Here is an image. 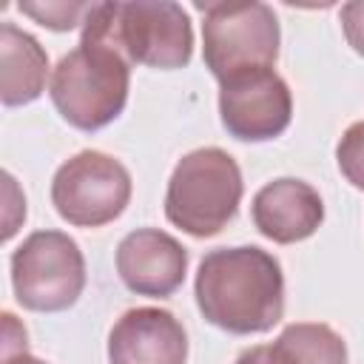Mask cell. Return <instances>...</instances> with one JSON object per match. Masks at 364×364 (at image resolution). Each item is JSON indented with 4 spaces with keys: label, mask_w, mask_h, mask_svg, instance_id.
Wrapping results in <instances>:
<instances>
[{
    "label": "cell",
    "mask_w": 364,
    "mask_h": 364,
    "mask_svg": "<svg viewBox=\"0 0 364 364\" xmlns=\"http://www.w3.org/2000/svg\"><path fill=\"white\" fill-rule=\"evenodd\" d=\"M193 296L205 321L233 336L267 333L284 313V276L273 253L242 245L205 253Z\"/></svg>",
    "instance_id": "1"
},
{
    "label": "cell",
    "mask_w": 364,
    "mask_h": 364,
    "mask_svg": "<svg viewBox=\"0 0 364 364\" xmlns=\"http://www.w3.org/2000/svg\"><path fill=\"white\" fill-rule=\"evenodd\" d=\"M117 48L131 65L182 68L193 54L191 17L179 3H94L82 37Z\"/></svg>",
    "instance_id": "2"
},
{
    "label": "cell",
    "mask_w": 364,
    "mask_h": 364,
    "mask_svg": "<svg viewBox=\"0 0 364 364\" xmlns=\"http://www.w3.org/2000/svg\"><path fill=\"white\" fill-rule=\"evenodd\" d=\"M131 85V63L105 43L80 40L51 74V102L60 117L80 131H100L114 122Z\"/></svg>",
    "instance_id": "3"
},
{
    "label": "cell",
    "mask_w": 364,
    "mask_h": 364,
    "mask_svg": "<svg viewBox=\"0 0 364 364\" xmlns=\"http://www.w3.org/2000/svg\"><path fill=\"white\" fill-rule=\"evenodd\" d=\"M242 171L222 148H196L185 154L165 191V216L196 239L216 236L239 210Z\"/></svg>",
    "instance_id": "4"
},
{
    "label": "cell",
    "mask_w": 364,
    "mask_h": 364,
    "mask_svg": "<svg viewBox=\"0 0 364 364\" xmlns=\"http://www.w3.org/2000/svg\"><path fill=\"white\" fill-rule=\"evenodd\" d=\"M196 9L202 11V57L216 80L276 63L282 34L267 3H196Z\"/></svg>",
    "instance_id": "5"
},
{
    "label": "cell",
    "mask_w": 364,
    "mask_h": 364,
    "mask_svg": "<svg viewBox=\"0 0 364 364\" xmlns=\"http://www.w3.org/2000/svg\"><path fill=\"white\" fill-rule=\"evenodd\" d=\"M11 287L26 310H68L85 287V259L80 245L63 230H34L11 253Z\"/></svg>",
    "instance_id": "6"
},
{
    "label": "cell",
    "mask_w": 364,
    "mask_h": 364,
    "mask_svg": "<svg viewBox=\"0 0 364 364\" xmlns=\"http://www.w3.org/2000/svg\"><path fill=\"white\" fill-rule=\"evenodd\" d=\"M51 202L68 225L102 228L128 208L131 173L119 159L102 151H80L57 168Z\"/></svg>",
    "instance_id": "7"
},
{
    "label": "cell",
    "mask_w": 364,
    "mask_h": 364,
    "mask_svg": "<svg viewBox=\"0 0 364 364\" xmlns=\"http://www.w3.org/2000/svg\"><path fill=\"white\" fill-rule=\"evenodd\" d=\"M219 117L230 136L264 142L290 125L293 97L273 65L245 68L219 80Z\"/></svg>",
    "instance_id": "8"
},
{
    "label": "cell",
    "mask_w": 364,
    "mask_h": 364,
    "mask_svg": "<svg viewBox=\"0 0 364 364\" xmlns=\"http://www.w3.org/2000/svg\"><path fill=\"white\" fill-rule=\"evenodd\" d=\"M117 273L131 293L165 299L185 282L188 250L165 230L139 228L119 242Z\"/></svg>",
    "instance_id": "9"
},
{
    "label": "cell",
    "mask_w": 364,
    "mask_h": 364,
    "mask_svg": "<svg viewBox=\"0 0 364 364\" xmlns=\"http://www.w3.org/2000/svg\"><path fill=\"white\" fill-rule=\"evenodd\" d=\"M111 364H185L188 336L182 321L162 307L125 310L108 333Z\"/></svg>",
    "instance_id": "10"
},
{
    "label": "cell",
    "mask_w": 364,
    "mask_h": 364,
    "mask_svg": "<svg viewBox=\"0 0 364 364\" xmlns=\"http://www.w3.org/2000/svg\"><path fill=\"white\" fill-rule=\"evenodd\" d=\"M250 213L262 236L279 245H293L310 239L318 230L324 222V202L318 191L304 179L282 176L259 188Z\"/></svg>",
    "instance_id": "11"
},
{
    "label": "cell",
    "mask_w": 364,
    "mask_h": 364,
    "mask_svg": "<svg viewBox=\"0 0 364 364\" xmlns=\"http://www.w3.org/2000/svg\"><path fill=\"white\" fill-rule=\"evenodd\" d=\"M48 57L43 46L14 23L0 26V100L3 105H28L46 91Z\"/></svg>",
    "instance_id": "12"
},
{
    "label": "cell",
    "mask_w": 364,
    "mask_h": 364,
    "mask_svg": "<svg viewBox=\"0 0 364 364\" xmlns=\"http://www.w3.org/2000/svg\"><path fill=\"white\" fill-rule=\"evenodd\" d=\"M293 364H347V344L330 327L318 321H296L276 338Z\"/></svg>",
    "instance_id": "13"
},
{
    "label": "cell",
    "mask_w": 364,
    "mask_h": 364,
    "mask_svg": "<svg viewBox=\"0 0 364 364\" xmlns=\"http://www.w3.org/2000/svg\"><path fill=\"white\" fill-rule=\"evenodd\" d=\"M23 14H28L31 20H37L40 26L51 28V31H71L80 23H85L88 11L94 9V3H63V0H48V3H20L17 6Z\"/></svg>",
    "instance_id": "14"
},
{
    "label": "cell",
    "mask_w": 364,
    "mask_h": 364,
    "mask_svg": "<svg viewBox=\"0 0 364 364\" xmlns=\"http://www.w3.org/2000/svg\"><path fill=\"white\" fill-rule=\"evenodd\" d=\"M336 162H338V171L344 173V179L353 188L364 191V119L353 122L341 134V139L336 145Z\"/></svg>",
    "instance_id": "15"
},
{
    "label": "cell",
    "mask_w": 364,
    "mask_h": 364,
    "mask_svg": "<svg viewBox=\"0 0 364 364\" xmlns=\"http://www.w3.org/2000/svg\"><path fill=\"white\" fill-rule=\"evenodd\" d=\"M23 355H28L26 327L14 318V313H3V358H0V364L17 361Z\"/></svg>",
    "instance_id": "16"
},
{
    "label": "cell",
    "mask_w": 364,
    "mask_h": 364,
    "mask_svg": "<svg viewBox=\"0 0 364 364\" xmlns=\"http://www.w3.org/2000/svg\"><path fill=\"white\" fill-rule=\"evenodd\" d=\"M341 28L353 51L364 57V0H353L341 6Z\"/></svg>",
    "instance_id": "17"
},
{
    "label": "cell",
    "mask_w": 364,
    "mask_h": 364,
    "mask_svg": "<svg viewBox=\"0 0 364 364\" xmlns=\"http://www.w3.org/2000/svg\"><path fill=\"white\" fill-rule=\"evenodd\" d=\"M236 364H293V358L279 347V341L273 344H256L250 350H245Z\"/></svg>",
    "instance_id": "18"
},
{
    "label": "cell",
    "mask_w": 364,
    "mask_h": 364,
    "mask_svg": "<svg viewBox=\"0 0 364 364\" xmlns=\"http://www.w3.org/2000/svg\"><path fill=\"white\" fill-rule=\"evenodd\" d=\"M9 364H46V361H40V358H31V355H23V358H17V361H9Z\"/></svg>",
    "instance_id": "19"
}]
</instances>
